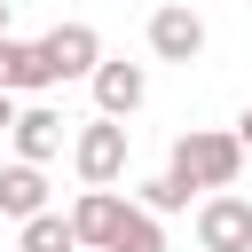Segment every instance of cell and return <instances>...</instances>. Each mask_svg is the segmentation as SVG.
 <instances>
[{"label":"cell","mask_w":252,"mask_h":252,"mask_svg":"<svg viewBox=\"0 0 252 252\" xmlns=\"http://www.w3.org/2000/svg\"><path fill=\"white\" fill-rule=\"evenodd\" d=\"M173 173H181L189 189H236L244 142H236V134H213V126H189V134L173 142Z\"/></svg>","instance_id":"6da1fadb"},{"label":"cell","mask_w":252,"mask_h":252,"mask_svg":"<svg viewBox=\"0 0 252 252\" xmlns=\"http://www.w3.org/2000/svg\"><path fill=\"white\" fill-rule=\"evenodd\" d=\"M71 165H79V181H118L126 173V126L118 118H94V126H79V142H71Z\"/></svg>","instance_id":"7a4b0ae2"},{"label":"cell","mask_w":252,"mask_h":252,"mask_svg":"<svg viewBox=\"0 0 252 252\" xmlns=\"http://www.w3.org/2000/svg\"><path fill=\"white\" fill-rule=\"evenodd\" d=\"M197 244L205 252H252V205L228 197V189H213L197 205Z\"/></svg>","instance_id":"3957f363"},{"label":"cell","mask_w":252,"mask_h":252,"mask_svg":"<svg viewBox=\"0 0 252 252\" xmlns=\"http://www.w3.org/2000/svg\"><path fill=\"white\" fill-rule=\"evenodd\" d=\"M150 55H158V63H197V55H205V16L181 8V0L158 8V16H150Z\"/></svg>","instance_id":"277c9868"},{"label":"cell","mask_w":252,"mask_h":252,"mask_svg":"<svg viewBox=\"0 0 252 252\" xmlns=\"http://www.w3.org/2000/svg\"><path fill=\"white\" fill-rule=\"evenodd\" d=\"M87 87H94V110H102V118H134V110H142V94H150V71H142V63H110V55H102V63L87 71Z\"/></svg>","instance_id":"5b68a950"},{"label":"cell","mask_w":252,"mask_h":252,"mask_svg":"<svg viewBox=\"0 0 252 252\" xmlns=\"http://www.w3.org/2000/svg\"><path fill=\"white\" fill-rule=\"evenodd\" d=\"M118 220H126V197L102 181H87V197L71 205V236H79V252H110V236H118Z\"/></svg>","instance_id":"8992f818"},{"label":"cell","mask_w":252,"mask_h":252,"mask_svg":"<svg viewBox=\"0 0 252 252\" xmlns=\"http://www.w3.org/2000/svg\"><path fill=\"white\" fill-rule=\"evenodd\" d=\"M39 55H47V79H87L102 63V39H94V24H55L39 39Z\"/></svg>","instance_id":"52a82bcc"},{"label":"cell","mask_w":252,"mask_h":252,"mask_svg":"<svg viewBox=\"0 0 252 252\" xmlns=\"http://www.w3.org/2000/svg\"><path fill=\"white\" fill-rule=\"evenodd\" d=\"M39 205H47V173H39L32 158L0 165V220H32Z\"/></svg>","instance_id":"ba28073f"},{"label":"cell","mask_w":252,"mask_h":252,"mask_svg":"<svg viewBox=\"0 0 252 252\" xmlns=\"http://www.w3.org/2000/svg\"><path fill=\"white\" fill-rule=\"evenodd\" d=\"M0 87H8V94H39V87H55L39 39H8V32H0Z\"/></svg>","instance_id":"9c48e42d"},{"label":"cell","mask_w":252,"mask_h":252,"mask_svg":"<svg viewBox=\"0 0 252 252\" xmlns=\"http://www.w3.org/2000/svg\"><path fill=\"white\" fill-rule=\"evenodd\" d=\"M8 142H16V158H32V165H47V158L63 150V110H16V126H8Z\"/></svg>","instance_id":"30bf717a"},{"label":"cell","mask_w":252,"mask_h":252,"mask_svg":"<svg viewBox=\"0 0 252 252\" xmlns=\"http://www.w3.org/2000/svg\"><path fill=\"white\" fill-rule=\"evenodd\" d=\"M110 252H165V228H158V213H150V205H126V220H118Z\"/></svg>","instance_id":"8fae6325"},{"label":"cell","mask_w":252,"mask_h":252,"mask_svg":"<svg viewBox=\"0 0 252 252\" xmlns=\"http://www.w3.org/2000/svg\"><path fill=\"white\" fill-rule=\"evenodd\" d=\"M24 244H32V252H79V236H71V213H47V205H39V213L24 220Z\"/></svg>","instance_id":"7c38bea8"},{"label":"cell","mask_w":252,"mask_h":252,"mask_svg":"<svg viewBox=\"0 0 252 252\" xmlns=\"http://www.w3.org/2000/svg\"><path fill=\"white\" fill-rule=\"evenodd\" d=\"M134 205H150V213L165 220V213H181V205H189V181H181V173L165 165V173H150V181L134 189Z\"/></svg>","instance_id":"4fadbf2b"},{"label":"cell","mask_w":252,"mask_h":252,"mask_svg":"<svg viewBox=\"0 0 252 252\" xmlns=\"http://www.w3.org/2000/svg\"><path fill=\"white\" fill-rule=\"evenodd\" d=\"M8 126H16V94L0 87V142H8Z\"/></svg>","instance_id":"5bb4252c"},{"label":"cell","mask_w":252,"mask_h":252,"mask_svg":"<svg viewBox=\"0 0 252 252\" xmlns=\"http://www.w3.org/2000/svg\"><path fill=\"white\" fill-rule=\"evenodd\" d=\"M236 142H244V150H252V102H244V118H236Z\"/></svg>","instance_id":"9a60e30c"},{"label":"cell","mask_w":252,"mask_h":252,"mask_svg":"<svg viewBox=\"0 0 252 252\" xmlns=\"http://www.w3.org/2000/svg\"><path fill=\"white\" fill-rule=\"evenodd\" d=\"M8 16H16V0H0V32H8Z\"/></svg>","instance_id":"2e32d148"},{"label":"cell","mask_w":252,"mask_h":252,"mask_svg":"<svg viewBox=\"0 0 252 252\" xmlns=\"http://www.w3.org/2000/svg\"><path fill=\"white\" fill-rule=\"evenodd\" d=\"M16 252H32V244H16Z\"/></svg>","instance_id":"e0dca14e"}]
</instances>
